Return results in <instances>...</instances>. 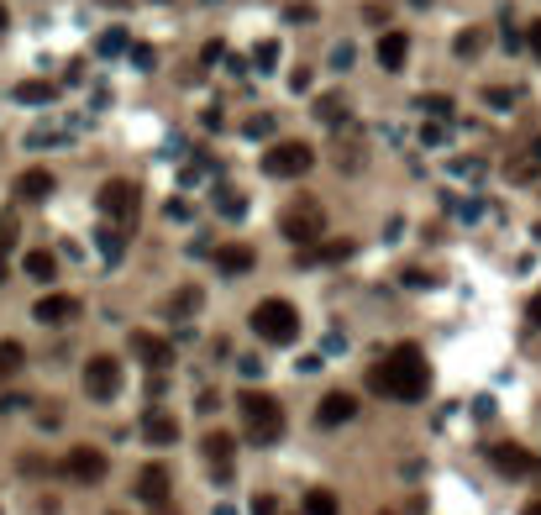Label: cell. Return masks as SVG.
<instances>
[{"mask_svg": "<svg viewBox=\"0 0 541 515\" xmlns=\"http://www.w3.org/2000/svg\"><path fill=\"white\" fill-rule=\"evenodd\" d=\"M22 363H27V347L22 342H0V379H11Z\"/></svg>", "mask_w": 541, "mask_h": 515, "instance_id": "cell-23", "label": "cell"}, {"mask_svg": "<svg viewBox=\"0 0 541 515\" xmlns=\"http://www.w3.org/2000/svg\"><path fill=\"white\" fill-rule=\"evenodd\" d=\"M526 321H531V326H541V290L531 295V305H526Z\"/></svg>", "mask_w": 541, "mask_h": 515, "instance_id": "cell-37", "label": "cell"}, {"mask_svg": "<svg viewBox=\"0 0 541 515\" xmlns=\"http://www.w3.org/2000/svg\"><path fill=\"white\" fill-rule=\"evenodd\" d=\"M211 258H215V269H221V273H247L252 263H258V253H252V247H242V243H232V247H215Z\"/></svg>", "mask_w": 541, "mask_h": 515, "instance_id": "cell-17", "label": "cell"}, {"mask_svg": "<svg viewBox=\"0 0 541 515\" xmlns=\"http://www.w3.org/2000/svg\"><path fill=\"white\" fill-rule=\"evenodd\" d=\"M85 394H90V400H116L121 394V363L116 358L100 353V358L85 363Z\"/></svg>", "mask_w": 541, "mask_h": 515, "instance_id": "cell-7", "label": "cell"}, {"mask_svg": "<svg viewBox=\"0 0 541 515\" xmlns=\"http://www.w3.org/2000/svg\"><path fill=\"white\" fill-rule=\"evenodd\" d=\"M252 515H279V500H273V494H258V500H252Z\"/></svg>", "mask_w": 541, "mask_h": 515, "instance_id": "cell-33", "label": "cell"}, {"mask_svg": "<svg viewBox=\"0 0 541 515\" xmlns=\"http://www.w3.org/2000/svg\"><path fill=\"white\" fill-rule=\"evenodd\" d=\"M95 48H100L105 59H116V53H126V48H132V37H126V27H105V32H100V42H95Z\"/></svg>", "mask_w": 541, "mask_h": 515, "instance_id": "cell-21", "label": "cell"}, {"mask_svg": "<svg viewBox=\"0 0 541 515\" xmlns=\"http://www.w3.org/2000/svg\"><path fill=\"white\" fill-rule=\"evenodd\" d=\"M200 300H206V295L189 284V290H179V295H174V305H169V310H174V316H189V310H200Z\"/></svg>", "mask_w": 541, "mask_h": 515, "instance_id": "cell-27", "label": "cell"}, {"mask_svg": "<svg viewBox=\"0 0 541 515\" xmlns=\"http://www.w3.org/2000/svg\"><path fill=\"white\" fill-rule=\"evenodd\" d=\"M353 59H358V53H353V48H347V42H342V48H336V53H331V63H336V69H353Z\"/></svg>", "mask_w": 541, "mask_h": 515, "instance_id": "cell-36", "label": "cell"}, {"mask_svg": "<svg viewBox=\"0 0 541 515\" xmlns=\"http://www.w3.org/2000/svg\"><path fill=\"white\" fill-rule=\"evenodd\" d=\"M132 353L148 363V373H163V368L174 363V347H169L163 336H152V332H132Z\"/></svg>", "mask_w": 541, "mask_h": 515, "instance_id": "cell-10", "label": "cell"}, {"mask_svg": "<svg viewBox=\"0 0 541 515\" xmlns=\"http://www.w3.org/2000/svg\"><path fill=\"white\" fill-rule=\"evenodd\" d=\"M16 100H22V106H53V100H59V85H48V79H22V85H16Z\"/></svg>", "mask_w": 541, "mask_h": 515, "instance_id": "cell-19", "label": "cell"}, {"mask_svg": "<svg viewBox=\"0 0 541 515\" xmlns=\"http://www.w3.org/2000/svg\"><path fill=\"white\" fill-rule=\"evenodd\" d=\"M416 111H426V116H447V111H452V95H421V100H416Z\"/></svg>", "mask_w": 541, "mask_h": 515, "instance_id": "cell-28", "label": "cell"}, {"mask_svg": "<svg viewBox=\"0 0 541 515\" xmlns=\"http://www.w3.org/2000/svg\"><path fill=\"white\" fill-rule=\"evenodd\" d=\"M483 453H489V463H494L505 479H526V474L536 468V457L526 453V447H515V442H489Z\"/></svg>", "mask_w": 541, "mask_h": 515, "instance_id": "cell-9", "label": "cell"}, {"mask_svg": "<svg viewBox=\"0 0 541 515\" xmlns=\"http://www.w3.org/2000/svg\"><path fill=\"white\" fill-rule=\"evenodd\" d=\"M483 42H489V27H468V32H457V53H463V59H473Z\"/></svg>", "mask_w": 541, "mask_h": 515, "instance_id": "cell-25", "label": "cell"}, {"mask_svg": "<svg viewBox=\"0 0 541 515\" xmlns=\"http://www.w3.org/2000/svg\"><path fill=\"white\" fill-rule=\"evenodd\" d=\"M405 59H410V37H405V32H384V37H379V69L399 74Z\"/></svg>", "mask_w": 541, "mask_h": 515, "instance_id": "cell-14", "label": "cell"}, {"mask_svg": "<svg viewBox=\"0 0 541 515\" xmlns=\"http://www.w3.org/2000/svg\"><path fill=\"white\" fill-rule=\"evenodd\" d=\"M242 132H247V137H269V132H273V116H252Z\"/></svg>", "mask_w": 541, "mask_h": 515, "instance_id": "cell-32", "label": "cell"}, {"mask_svg": "<svg viewBox=\"0 0 541 515\" xmlns=\"http://www.w3.org/2000/svg\"><path fill=\"white\" fill-rule=\"evenodd\" d=\"M289 85H295V90H310V85H316V74H310V69H295V74H289Z\"/></svg>", "mask_w": 541, "mask_h": 515, "instance_id": "cell-34", "label": "cell"}, {"mask_svg": "<svg viewBox=\"0 0 541 515\" xmlns=\"http://www.w3.org/2000/svg\"><path fill=\"white\" fill-rule=\"evenodd\" d=\"M126 53H132V63H137V69H148V74H152V69H158V53H152L148 42H132Z\"/></svg>", "mask_w": 541, "mask_h": 515, "instance_id": "cell-29", "label": "cell"}, {"mask_svg": "<svg viewBox=\"0 0 541 515\" xmlns=\"http://www.w3.org/2000/svg\"><path fill=\"white\" fill-rule=\"evenodd\" d=\"M237 368L247 373V379H258V373H263V363H258V358H237Z\"/></svg>", "mask_w": 541, "mask_h": 515, "instance_id": "cell-40", "label": "cell"}, {"mask_svg": "<svg viewBox=\"0 0 541 515\" xmlns=\"http://www.w3.org/2000/svg\"><path fill=\"white\" fill-rule=\"evenodd\" d=\"M53 174H48V169H27V174H22V179H16V195H22V200H48V195H53Z\"/></svg>", "mask_w": 541, "mask_h": 515, "instance_id": "cell-18", "label": "cell"}, {"mask_svg": "<svg viewBox=\"0 0 541 515\" xmlns=\"http://www.w3.org/2000/svg\"><path fill=\"white\" fill-rule=\"evenodd\" d=\"M215 206H221V216H242V211H247V200L232 195V189H221V200H215Z\"/></svg>", "mask_w": 541, "mask_h": 515, "instance_id": "cell-31", "label": "cell"}, {"mask_svg": "<svg viewBox=\"0 0 541 515\" xmlns=\"http://www.w3.org/2000/svg\"><path fill=\"white\" fill-rule=\"evenodd\" d=\"M316 116L331 122V126H342V95H321V100H316Z\"/></svg>", "mask_w": 541, "mask_h": 515, "instance_id": "cell-26", "label": "cell"}, {"mask_svg": "<svg viewBox=\"0 0 541 515\" xmlns=\"http://www.w3.org/2000/svg\"><path fill=\"white\" fill-rule=\"evenodd\" d=\"M310 163H316L310 143H273L263 152V174L269 179H300V174H310Z\"/></svg>", "mask_w": 541, "mask_h": 515, "instance_id": "cell-6", "label": "cell"}, {"mask_svg": "<svg viewBox=\"0 0 541 515\" xmlns=\"http://www.w3.org/2000/svg\"><path fill=\"white\" fill-rule=\"evenodd\" d=\"M22 269H27L32 279H53V269H59V258H53V253H42V247H37V253H27V258H22Z\"/></svg>", "mask_w": 541, "mask_h": 515, "instance_id": "cell-22", "label": "cell"}, {"mask_svg": "<svg viewBox=\"0 0 541 515\" xmlns=\"http://www.w3.org/2000/svg\"><path fill=\"white\" fill-rule=\"evenodd\" d=\"M252 332L263 342H273V347H289V342H300V310L289 300H279V295H269V300L252 305Z\"/></svg>", "mask_w": 541, "mask_h": 515, "instance_id": "cell-3", "label": "cell"}, {"mask_svg": "<svg viewBox=\"0 0 541 515\" xmlns=\"http://www.w3.org/2000/svg\"><path fill=\"white\" fill-rule=\"evenodd\" d=\"M368 390L373 394H390V400H426L431 390V363H426L421 347H410V342H399L384 353V363L368 368Z\"/></svg>", "mask_w": 541, "mask_h": 515, "instance_id": "cell-1", "label": "cell"}, {"mask_svg": "<svg viewBox=\"0 0 541 515\" xmlns=\"http://www.w3.org/2000/svg\"><path fill=\"white\" fill-rule=\"evenodd\" d=\"M137 500H152V505L169 500V468H163V463H148V468L137 474Z\"/></svg>", "mask_w": 541, "mask_h": 515, "instance_id": "cell-15", "label": "cell"}, {"mask_svg": "<svg viewBox=\"0 0 541 515\" xmlns=\"http://www.w3.org/2000/svg\"><path fill=\"white\" fill-rule=\"evenodd\" d=\"M74 316H79V300L74 295H42V300L32 305V321H42V326H63Z\"/></svg>", "mask_w": 541, "mask_h": 515, "instance_id": "cell-11", "label": "cell"}, {"mask_svg": "<svg viewBox=\"0 0 541 515\" xmlns=\"http://www.w3.org/2000/svg\"><path fill=\"white\" fill-rule=\"evenodd\" d=\"M95 206H100V216H105L116 232H126V226L137 221V211H142V189L132 179H105L100 195H95Z\"/></svg>", "mask_w": 541, "mask_h": 515, "instance_id": "cell-5", "label": "cell"}, {"mask_svg": "<svg viewBox=\"0 0 541 515\" xmlns=\"http://www.w3.org/2000/svg\"><path fill=\"white\" fill-rule=\"evenodd\" d=\"M353 416H358V400L347 390H331L326 400L316 405V426H347Z\"/></svg>", "mask_w": 541, "mask_h": 515, "instance_id": "cell-12", "label": "cell"}, {"mask_svg": "<svg viewBox=\"0 0 541 515\" xmlns=\"http://www.w3.org/2000/svg\"><path fill=\"white\" fill-rule=\"evenodd\" d=\"M305 515H336V494L331 489H305Z\"/></svg>", "mask_w": 541, "mask_h": 515, "instance_id": "cell-24", "label": "cell"}, {"mask_svg": "<svg viewBox=\"0 0 541 515\" xmlns=\"http://www.w3.org/2000/svg\"><path fill=\"white\" fill-rule=\"evenodd\" d=\"M142 437H148L152 447H169V442H179V421H174V416H163V410H148Z\"/></svg>", "mask_w": 541, "mask_h": 515, "instance_id": "cell-16", "label": "cell"}, {"mask_svg": "<svg viewBox=\"0 0 541 515\" xmlns=\"http://www.w3.org/2000/svg\"><path fill=\"white\" fill-rule=\"evenodd\" d=\"M5 22H11V16H5V5H0V32H5Z\"/></svg>", "mask_w": 541, "mask_h": 515, "instance_id": "cell-43", "label": "cell"}, {"mask_svg": "<svg viewBox=\"0 0 541 515\" xmlns=\"http://www.w3.org/2000/svg\"><path fill=\"white\" fill-rule=\"evenodd\" d=\"M252 63H258V69H273V63H279V42H258V48H252Z\"/></svg>", "mask_w": 541, "mask_h": 515, "instance_id": "cell-30", "label": "cell"}, {"mask_svg": "<svg viewBox=\"0 0 541 515\" xmlns=\"http://www.w3.org/2000/svg\"><path fill=\"white\" fill-rule=\"evenodd\" d=\"M0 226H5V221H0Z\"/></svg>", "mask_w": 541, "mask_h": 515, "instance_id": "cell-45", "label": "cell"}, {"mask_svg": "<svg viewBox=\"0 0 541 515\" xmlns=\"http://www.w3.org/2000/svg\"><path fill=\"white\" fill-rule=\"evenodd\" d=\"M95 247H100V258H105V263H121V253H126V232H116V226H100Z\"/></svg>", "mask_w": 541, "mask_h": 515, "instance_id": "cell-20", "label": "cell"}, {"mask_svg": "<svg viewBox=\"0 0 541 515\" xmlns=\"http://www.w3.org/2000/svg\"><path fill=\"white\" fill-rule=\"evenodd\" d=\"M531 158H536V163H541V137H536V143H531Z\"/></svg>", "mask_w": 541, "mask_h": 515, "instance_id": "cell-41", "label": "cell"}, {"mask_svg": "<svg viewBox=\"0 0 541 515\" xmlns=\"http://www.w3.org/2000/svg\"><path fill=\"white\" fill-rule=\"evenodd\" d=\"M279 232H284V237H289V243L300 247H316L321 243V232H326V211H321V200H289V206H284V211H279Z\"/></svg>", "mask_w": 541, "mask_h": 515, "instance_id": "cell-4", "label": "cell"}, {"mask_svg": "<svg viewBox=\"0 0 541 515\" xmlns=\"http://www.w3.org/2000/svg\"><path fill=\"white\" fill-rule=\"evenodd\" d=\"M63 474H69V479H79V484H100V479L111 474V463H105V453H100V447H69V457H63Z\"/></svg>", "mask_w": 541, "mask_h": 515, "instance_id": "cell-8", "label": "cell"}, {"mask_svg": "<svg viewBox=\"0 0 541 515\" xmlns=\"http://www.w3.org/2000/svg\"><path fill=\"white\" fill-rule=\"evenodd\" d=\"M483 100H489V106H510L515 95L510 90H483Z\"/></svg>", "mask_w": 541, "mask_h": 515, "instance_id": "cell-38", "label": "cell"}, {"mask_svg": "<svg viewBox=\"0 0 541 515\" xmlns=\"http://www.w3.org/2000/svg\"><path fill=\"white\" fill-rule=\"evenodd\" d=\"M520 42H531V53H536V59H541V22H531V27H526V37H520Z\"/></svg>", "mask_w": 541, "mask_h": 515, "instance_id": "cell-35", "label": "cell"}, {"mask_svg": "<svg viewBox=\"0 0 541 515\" xmlns=\"http://www.w3.org/2000/svg\"><path fill=\"white\" fill-rule=\"evenodd\" d=\"M536 243H541V226H536Z\"/></svg>", "mask_w": 541, "mask_h": 515, "instance_id": "cell-44", "label": "cell"}, {"mask_svg": "<svg viewBox=\"0 0 541 515\" xmlns=\"http://www.w3.org/2000/svg\"><path fill=\"white\" fill-rule=\"evenodd\" d=\"M232 453H237V437H226V431H211L206 437V457L215 463V484L232 479Z\"/></svg>", "mask_w": 541, "mask_h": 515, "instance_id": "cell-13", "label": "cell"}, {"mask_svg": "<svg viewBox=\"0 0 541 515\" xmlns=\"http://www.w3.org/2000/svg\"><path fill=\"white\" fill-rule=\"evenodd\" d=\"M215 59H226V48H221V42H206V53H200V63H215Z\"/></svg>", "mask_w": 541, "mask_h": 515, "instance_id": "cell-39", "label": "cell"}, {"mask_svg": "<svg viewBox=\"0 0 541 515\" xmlns=\"http://www.w3.org/2000/svg\"><path fill=\"white\" fill-rule=\"evenodd\" d=\"M520 515H541V500H536V505H526V510H520Z\"/></svg>", "mask_w": 541, "mask_h": 515, "instance_id": "cell-42", "label": "cell"}, {"mask_svg": "<svg viewBox=\"0 0 541 515\" xmlns=\"http://www.w3.org/2000/svg\"><path fill=\"white\" fill-rule=\"evenodd\" d=\"M237 416H242V426H247V442H252V447H273V442L284 437V405L263 390L237 394Z\"/></svg>", "mask_w": 541, "mask_h": 515, "instance_id": "cell-2", "label": "cell"}]
</instances>
